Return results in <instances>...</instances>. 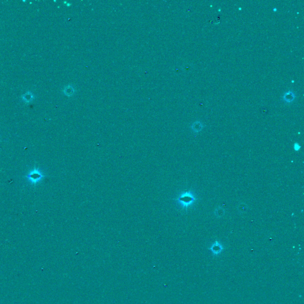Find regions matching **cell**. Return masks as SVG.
Wrapping results in <instances>:
<instances>
[{
	"label": "cell",
	"instance_id": "cell-1",
	"mask_svg": "<svg viewBox=\"0 0 304 304\" xmlns=\"http://www.w3.org/2000/svg\"><path fill=\"white\" fill-rule=\"evenodd\" d=\"M197 200L194 193L191 191H186L180 194L179 196L175 199L182 209L187 210L188 207L193 205Z\"/></svg>",
	"mask_w": 304,
	"mask_h": 304
},
{
	"label": "cell",
	"instance_id": "cell-2",
	"mask_svg": "<svg viewBox=\"0 0 304 304\" xmlns=\"http://www.w3.org/2000/svg\"><path fill=\"white\" fill-rule=\"evenodd\" d=\"M44 176L45 175L42 174V172L39 169L36 168L32 170L30 172H29V174L26 176L28 180L33 184H36L37 183H38L39 181H41L44 178Z\"/></svg>",
	"mask_w": 304,
	"mask_h": 304
},
{
	"label": "cell",
	"instance_id": "cell-4",
	"mask_svg": "<svg viewBox=\"0 0 304 304\" xmlns=\"http://www.w3.org/2000/svg\"><path fill=\"white\" fill-rule=\"evenodd\" d=\"M283 98H284V99L285 101L290 102H292L293 100V99L295 98V94L293 92L289 91V92H288L286 94L284 95Z\"/></svg>",
	"mask_w": 304,
	"mask_h": 304
},
{
	"label": "cell",
	"instance_id": "cell-3",
	"mask_svg": "<svg viewBox=\"0 0 304 304\" xmlns=\"http://www.w3.org/2000/svg\"><path fill=\"white\" fill-rule=\"evenodd\" d=\"M210 250L212 251V252L214 254H219L223 249L222 248V246L218 242H216V243L215 244L213 245V246H211L210 248Z\"/></svg>",
	"mask_w": 304,
	"mask_h": 304
},
{
	"label": "cell",
	"instance_id": "cell-5",
	"mask_svg": "<svg viewBox=\"0 0 304 304\" xmlns=\"http://www.w3.org/2000/svg\"><path fill=\"white\" fill-rule=\"evenodd\" d=\"M203 128V124L200 122H196L192 125V129L194 132H199Z\"/></svg>",
	"mask_w": 304,
	"mask_h": 304
}]
</instances>
